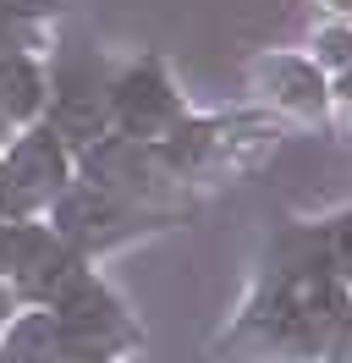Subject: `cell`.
I'll return each mask as SVG.
<instances>
[{
	"instance_id": "obj_1",
	"label": "cell",
	"mask_w": 352,
	"mask_h": 363,
	"mask_svg": "<svg viewBox=\"0 0 352 363\" xmlns=\"http://www.w3.org/2000/svg\"><path fill=\"white\" fill-rule=\"evenodd\" d=\"M110 121L121 127V138L132 143H165V138L187 121V105H182V94L171 89V77L160 61H138L127 67L116 83H110Z\"/></svg>"
},
{
	"instance_id": "obj_2",
	"label": "cell",
	"mask_w": 352,
	"mask_h": 363,
	"mask_svg": "<svg viewBox=\"0 0 352 363\" xmlns=\"http://www.w3.org/2000/svg\"><path fill=\"white\" fill-rule=\"evenodd\" d=\"M248 89L259 94L270 111L292 116V121H330V77L319 72L314 55L264 50L248 67Z\"/></svg>"
},
{
	"instance_id": "obj_3",
	"label": "cell",
	"mask_w": 352,
	"mask_h": 363,
	"mask_svg": "<svg viewBox=\"0 0 352 363\" xmlns=\"http://www.w3.org/2000/svg\"><path fill=\"white\" fill-rule=\"evenodd\" d=\"M44 105V72L28 55H0V121H33Z\"/></svg>"
},
{
	"instance_id": "obj_4",
	"label": "cell",
	"mask_w": 352,
	"mask_h": 363,
	"mask_svg": "<svg viewBox=\"0 0 352 363\" xmlns=\"http://www.w3.org/2000/svg\"><path fill=\"white\" fill-rule=\"evenodd\" d=\"M319 11L330 23H352V0H319Z\"/></svg>"
},
{
	"instance_id": "obj_5",
	"label": "cell",
	"mask_w": 352,
	"mask_h": 363,
	"mask_svg": "<svg viewBox=\"0 0 352 363\" xmlns=\"http://www.w3.org/2000/svg\"><path fill=\"white\" fill-rule=\"evenodd\" d=\"M72 363H105V358H72Z\"/></svg>"
}]
</instances>
